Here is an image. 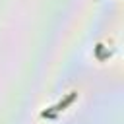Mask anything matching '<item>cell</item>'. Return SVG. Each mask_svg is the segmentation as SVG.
Wrapping results in <instances>:
<instances>
[{"mask_svg": "<svg viewBox=\"0 0 124 124\" xmlns=\"http://www.w3.org/2000/svg\"><path fill=\"white\" fill-rule=\"evenodd\" d=\"M76 97H78V93H76V91H72V93H68V95H66V97H64V99H62V101L58 103V105H54V107H50V110H54V112H60V110H64V108H66L68 105H72V103L76 101Z\"/></svg>", "mask_w": 124, "mask_h": 124, "instance_id": "cell-1", "label": "cell"}, {"mask_svg": "<svg viewBox=\"0 0 124 124\" xmlns=\"http://www.w3.org/2000/svg\"><path fill=\"white\" fill-rule=\"evenodd\" d=\"M41 116H43V118H56V112H54V110H43Z\"/></svg>", "mask_w": 124, "mask_h": 124, "instance_id": "cell-3", "label": "cell"}, {"mask_svg": "<svg viewBox=\"0 0 124 124\" xmlns=\"http://www.w3.org/2000/svg\"><path fill=\"white\" fill-rule=\"evenodd\" d=\"M95 54H97V58H99V60H105V58H107V56L103 54V45H101V43L95 46Z\"/></svg>", "mask_w": 124, "mask_h": 124, "instance_id": "cell-2", "label": "cell"}]
</instances>
